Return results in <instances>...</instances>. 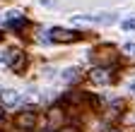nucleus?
I'll list each match as a JSON object with an SVG mask.
<instances>
[{"label": "nucleus", "instance_id": "nucleus-14", "mask_svg": "<svg viewBox=\"0 0 135 132\" xmlns=\"http://www.w3.org/2000/svg\"><path fill=\"white\" fill-rule=\"evenodd\" d=\"M44 132H46V130H44Z\"/></svg>", "mask_w": 135, "mask_h": 132}, {"label": "nucleus", "instance_id": "nucleus-8", "mask_svg": "<svg viewBox=\"0 0 135 132\" xmlns=\"http://www.w3.org/2000/svg\"><path fill=\"white\" fill-rule=\"evenodd\" d=\"M123 53H128V55H135V43H126V46H123Z\"/></svg>", "mask_w": 135, "mask_h": 132}, {"label": "nucleus", "instance_id": "nucleus-1", "mask_svg": "<svg viewBox=\"0 0 135 132\" xmlns=\"http://www.w3.org/2000/svg\"><path fill=\"white\" fill-rule=\"evenodd\" d=\"M48 36L53 39V41H60V43H73V41H77L82 34L80 31H75V29H60V27H53L48 31Z\"/></svg>", "mask_w": 135, "mask_h": 132}, {"label": "nucleus", "instance_id": "nucleus-10", "mask_svg": "<svg viewBox=\"0 0 135 132\" xmlns=\"http://www.w3.org/2000/svg\"><path fill=\"white\" fill-rule=\"evenodd\" d=\"M58 132H80V130H77V127H70V125H65V127H60Z\"/></svg>", "mask_w": 135, "mask_h": 132}, {"label": "nucleus", "instance_id": "nucleus-9", "mask_svg": "<svg viewBox=\"0 0 135 132\" xmlns=\"http://www.w3.org/2000/svg\"><path fill=\"white\" fill-rule=\"evenodd\" d=\"M123 29H135V17L126 19V22H123Z\"/></svg>", "mask_w": 135, "mask_h": 132}, {"label": "nucleus", "instance_id": "nucleus-7", "mask_svg": "<svg viewBox=\"0 0 135 132\" xmlns=\"http://www.w3.org/2000/svg\"><path fill=\"white\" fill-rule=\"evenodd\" d=\"M63 79L68 82V84H75V82L80 79V72H77V70H65V75H63Z\"/></svg>", "mask_w": 135, "mask_h": 132}, {"label": "nucleus", "instance_id": "nucleus-4", "mask_svg": "<svg viewBox=\"0 0 135 132\" xmlns=\"http://www.w3.org/2000/svg\"><path fill=\"white\" fill-rule=\"evenodd\" d=\"M89 79L94 84H109L111 82V67H92Z\"/></svg>", "mask_w": 135, "mask_h": 132}, {"label": "nucleus", "instance_id": "nucleus-13", "mask_svg": "<svg viewBox=\"0 0 135 132\" xmlns=\"http://www.w3.org/2000/svg\"><path fill=\"white\" fill-rule=\"evenodd\" d=\"M0 41H3V31H0Z\"/></svg>", "mask_w": 135, "mask_h": 132}, {"label": "nucleus", "instance_id": "nucleus-5", "mask_svg": "<svg viewBox=\"0 0 135 132\" xmlns=\"http://www.w3.org/2000/svg\"><path fill=\"white\" fill-rule=\"evenodd\" d=\"M0 98H3L5 106H20L22 103V94L20 91H12V89H5L3 94H0Z\"/></svg>", "mask_w": 135, "mask_h": 132}, {"label": "nucleus", "instance_id": "nucleus-6", "mask_svg": "<svg viewBox=\"0 0 135 132\" xmlns=\"http://www.w3.org/2000/svg\"><path fill=\"white\" fill-rule=\"evenodd\" d=\"M5 22H7V27H12V29H22V27L27 24V19L22 17V14H20V12H10Z\"/></svg>", "mask_w": 135, "mask_h": 132}, {"label": "nucleus", "instance_id": "nucleus-12", "mask_svg": "<svg viewBox=\"0 0 135 132\" xmlns=\"http://www.w3.org/2000/svg\"><path fill=\"white\" fill-rule=\"evenodd\" d=\"M5 118V110H3V106H0V120H3Z\"/></svg>", "mask_w": 135, "mask_h": 132}, {"label": "nucleus", "instance_id": "nucleus-2", "mask_svg": "<svg viewBox=\"0 0 135 132\" xmlns=\"http://www.w3.org/2000/svg\"><path fill=\"white\" fill-rule=\"evenodd\" d=\"M15 125L20 127V130H34V125H36V113H34V110L20 113V115L15 118Z\"/></svg>", "mask_w": 135, "mask_h": 132}, {"label": "nucleus", "instance_id": "nucleus-3", "mask_svg": "<svg viewBox=\"0 0 135 132\" xmlns=\"http://www.w3.org/2000/svg\"><path fill=\"white\" fill-rule=\"evenodd\" d=\"M7 65H10L15 72H22V70L27 67V55H24L22 51H10V53H7Z\"/></svg>", "mask_w": 135, "mask_h": 132}, {"label": "nucleus", "instance_id": "nucleus-11", "mask_svg": "<svg viewBox=\"0 0 135 132\" xmlns=\"http://www.w3.org/2000/svg\"><path fill=\"white\" fill-rule=\"evenodd\" d=\"M101 132H121V130H116V127H104Z\"/></svg>", "mask_w": 135, "mask_h": 132}]
</instances>
